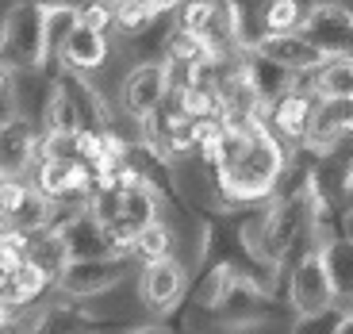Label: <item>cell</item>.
<instances>
[{
  "label": "cell",
  "instance_id": "cell-2",
  "mask_svg": "<svg viewBox=\"0 0 353 334\" xmlns=\"http://www.w3.org/2000/svg\"><path fill=\"white\" fill-rule=\"evenodd\" d=\"M0 66L12 73L46 66V4H12L0 19Z\"/></svg>",
  "mask_w": 353,
  "mask_h": 334
},
{
  "label": "cell",
  "instance_id": "cell-17",
  "mask_svg": "<svg viewBox=\"0 0 353 334\" xmlns=\"http://www.w3.org/2000/svg\"><path fill=\"white\" fill-rule=\"evenodd\" d=\"M350 135H353V97H345V100L319 97L315 112H311V127H307V146L327 154L330 146H338Z\"/></svg>",
  "mask_w": 353,
  "mask_h": 334
},
{
  "label": "cell",
  "instance_id": "cell-24",
  "mask_svg": "<svg viewBox=\"0 0 353 334\" xmlns=\"http://www.w3.org/2000/svg\"><path fill=\"white\" fill-rule=\"evenodd\" d=\"M27 265L43 269L50 281H62L65 265H70V254H65V242H62V235H58L54 227L31 235V242H27Z\"/></svg>",
  "mask_w": 353,
  "mask_h": 334
},
{
  "label": "cell",
  "instance_id": "cell-5",
  "mask_svg": "<svg viewBox=\"0 0 353 334\" xmlns=\"http://www.w3.org/2000/svg\"><path fill=\"white\" fill-rule=\"evenodd\" d=\"M284 299L292 304L296 315H319V311L334 308V288H330V281H327L319 246H311L307 254L288 269V277H284Z\"/></svg>",
  "mask_w": 353,
  "mask_h": 334
},
{
  "label": "cell",
  "instance_id": "cell-11",
  "mask_svg": "<svg viewBox=\"0 0 353 334\" xmlns=\"http://www.w3.org/2000/svg\"><path fill=\"white\" fill-rule=\"evenodd\" d=\"M185 288H188V273L176 257L158 262V265H142L139 269V299L146 311L173 315L176 304L185 299Z\"/></svg>",
  "mask_w": 353,
  "mask_h": 334
},
{
  "label": "cell",
  "instance_id": "cell-16",
  "mask_svg": "<svg viewBox=\"0 0 353 334\" xmlns=\"http://www.w3.org/2000/svg\"><path fill=\"white\" fill-rule=\"evenodd\" d=\"M239 70H242V77L250 81V88H254V97L261 100V108H273L281 97H288L292 88H296V73H288L284 66H276V62H269L261 50H242L239 54ZM265 119V115H261Z\"/></svg>",
  "mask_w": 353,
  "mask_h": 334
},
{
  "label": "cell",
  "instance_id": "cell-27",
  "mask_svg": "<svg viewBox=\"0 0 353 334\" xmlns=\"http://www.w3.org/2000/svg\"><path fill=\"white\" fill-rule=\"evenodd\" d=\"M261 19H265V39L273 35H296L307 19V4L296 0H276V4H261Z\"/></svg>",
  "mask_w": 353,
  "mask_h": 334
},
{
  "label": "cell",
  "instance_id": "cell-7",
  "mask_svg": "<svg viewBox=\"0 0 353 334\" xmlns=\"http://www.w3.org/2000/svg\"><path fill=\"white\" fill-rule=\"evenodd\" d=\"M300 35L323 58H353V12L345 4H307Z\"/></svg>",
  "mask_w": 353,
  "mask_h": 334
},
{
  "label": "cell",
  "instance_id": "cell-22",
  "mask_svg": "<svg viewBox=\"0 0 353 334\" xmlns=\"http://www.w3.org/2000/svg\"><path fill=\"white\" fill-rule=\"evenodd\" d=\"M77 31V4H46V66L50 81L62 73V46Z\"/></svg>",
  "mask_w": 353,
  "mask_h": 334
},
{
  "label": "cell",
  "instance_id": "cell-18",
  "mask_svg": "<svg viewBox=\"0 0 353 334\" xmlns=\"http://www.w3.org/2000/svg\"><path fill=\"white\" fill-rule=\"evenodd\" d=\"M319 254H323V269H327V281L334 288V304L353 308V235L338 230V235L323 238Z\"/></svg>",
  "mask_w": 353,
  "mask_h": 334
},
{
  "label": "cell",
  "instance_id": "cell-8",
  "mask_svg": "<svg viewBox=\"0 0 353 334\" xmlns=\"http://www.w3.org/2000/svg\"><path fill=\"white\" fill-rule=\"evenodd\" d=\"M315 73L296 81L288 97H281L273 108H265V127L284 142V146H303L307 142V127H311V112H315V85H311Z\"/></svg>",
  "mask_w": 353,
  "mask_h": 334
},
{
  "label": "cell",
  "instance_id": "cell-3",
  "mask_svg": "<svg viewBox=\"0 0 353 334\" xmlns=\"http://www.w3.org/2000/svg\"><path fill=\"white\" fill-rule=\"evenodd\" d=\"M276 304H281V299L269 296L265 288L242 281V277H230V281L223 284V292L215 296L208 323L219 326V331H254V326L269 323V319L276 315Z\"/></svg>",
  "mask_w": 353,
  "mask_h": 334
},
{
  "label": "cell",
  "instance_id": "cell-9",
  "mask_svg": "<svg viewBox=\"0 0 353 334\" xmlns=\"http://www.w3.org/2000/svg\"><path fill=\"white\" fill-rule=\"evenodd\" d=\"M134 269L131 254H112V257H92V262H70L58 281V292L70 299H88L100 292L115 288L127 273Z\"/></svg>",
  "mask_w": 353,
  "mask_h": 334
},
{
  "label": "cell",
  "instance_id": "cell-6",
  "mask_svg": "<svg viewBox=\"0 0 353 334\" xmlns=\"http://www.w3.org/2000/svg\"><path fill=\"white\" fill-rule=\"evenodd\" d=\"M123 166L139 177V185L154 188L161 200H169L173 208H181V211H192V200H188V196L181 193V185H176L173 161H169L158 146H150L146 139L127 142V146H123Z\"/></svg>",
  "mask_w": 353,
  "mask_h": 334
},
{
  "label": "cell",
  "instance_id": "cell-19",
  "mask_svg": "<svg viewBox=\"0 0 353 334\" xmlns=\"http://www.w3.org/2000/svg\"><path fill=\"white\" fill-rule=\"evenodd\" d=\"M54 292H58V281H50L43 269L23 262L16 269V284H12L4 308H8V315H35V311H43L50 304Z\"/></svg>",
  "mask_w": 353,
  "mask_h": 334
},
{
  "label": "cell",
  "instance_id": "cell-33",
  "mask_svg": "<svg viewBox=\"0 0 353 334\" xmlns=\"http://www.w3.org/2000/svg\"><path fill=\"white\" fill-rule=\"evenodd\" d=\"M16 269H19V265H8V262H0V304L8 299L12 284H16Z\"/></svg>",
  "mask_w": 353,
  "mask_h": 334
},
{
  "label": "cell",
  "instance_id": "cell-29",
  "mask_svg": "<svg viewBox=\"0 0 353 334\" xmlns=\"http://www.w3.org/2000/svg\"><path fill=\"white\" fill-rule=\"evenodd\" d=\"M345 311L350 308H327L319 311V315H296V323H292V334H338L345 323Z\"/></svg>",
  "mask_w": 353,
  "mask_h": 334
},
{
  "label": "cell",
  "instance_id": "cell-30",
  "mask_svg": "<svg viewBox=\"0 0 353 334\" xmlns=\"http://www.w3.org/2000/svg\"><path fill=\"white\" fill-rule=\"evenodd\" d=\"M77 27L108 35L115 31V4H77Z\"/></svg>",
  "mask_w": 353,
  "mask_h": 334
},
{
  "label": "cell",
  "instance_id": "cell-28",
  "mask_svg": "<svg viewBox=\"0 0 353 334\" xmlns=\"http://www.w3.org/2000/svg\"><path fill=\"white\" fill-rule=\"evenodd\" d=\"M169 0H161V4H146V0H131V4H115V31L127 39L142 35L146 27L154 23V19L165 12Z\"/></svg>",
  "mask_w": 353,
  "mask_h": 334
},
{
  "label": "cell",
  "instance_id": "cell-26",
  "mask_svg": "<svg viewBox=\"0 0 353 334\" xmlns=\"http://www.w3.org/2000/svg\"><path fill=\"white\" fill-rule=\"evenodd\" d=\"M43 135H81L77 112H73L70 97L54 81H50V92H46V104H43Z\"/></svg>",
  "mask_w": 353,
  "mask_h": 334
},
{
  "label": "cell",
  "instance_id": "cell-32",
  "mask_svg": "<svg viewBox=\"0 0 353 334\" xmlns=\"http://www.w3.org/2000/svg\"><path fill=\"white\" fill-rule=\"evenodd\" d=\"M16 119V73L0 66V127Z\"/></svg>",
  "mask_w": 353,
  "mask_h": 334
},
{
  "label": "cell",
  "instance_id": "cell-21",
  "mask_svg": "<svg viewBox=\"0 0 353 334\" xmlns=\"http://www.w3.org/2000/svg\"><path fill=\"white\" fill-rule=\"evenodd\" d=\"M108 54H112L108 35H97V31L77 27L62 46V70H73V73H81V77H88V73H97L100 66L108 62Z\"/></svg>",
  "mask_w": 353,
  "mask_h": 334
},
{
  "label": "cell",
  "instance_id": "cell-38",
  "mask_svg": "<svg viewBox=\"0 0 353 334\" xmlns=\"http://www.w3.org/2000/svg\"><path fill=\"white\" fill-rule=\"evenodd\" d=\"M345 8H350V12H353V4H345Z\"/></svg>",
  "mask_w": 353,
  "mask_h": 334
},
{
  "label": "cell",
  "instance_id": "cell-31",
  "mask_svg": "<svg viewBox=\"0 0 353 334\" xmlns=\"http://www.w3.org/2000/svg\"><path fill=\"white\" fill-rule=\"evenodd\" d=\"M27 242H31V235L8 227V223H0V262L23 265V262H27Z\"/></svg>",
  "mask_w": 353,
  "mask_h": 334
},
{
  "label": "cell",
  "instance_id": "cell-10",
  "mask_svg": "<svg viewBox=\"0 0 353 334\" xmlns=\"http://www.w3.org/2000/svg\"><path fill=\"white\" fill-rule=\"evenodd\" d=\"M54 230L62 235L70 262H92V257H112V254H119V246L112 242L108 227H100V223L88 215V208L58 211V215H54Z\"/></svg>",
  "mask_w": 353,
  "mask_h": 334
},
{
  "label": "cell",
  "instance_id": "cell-20",
  "mask_svg": "<svg viewBox=\"0 0 353 334\" xmlns=\"http://www.w3.org/2000/svg\"><path fill=\"white\" fill-rule=\"evenodd\" d=\"M257 50H261L269 62H276V66H284L288 73H296V77H307V73H315L319 66L327 62V58H323V54H319L315 46L300 35V31H296V35H273V39H265Z\"/></svg>",
  "mask_w": 353,
  "mask_h": 334
},
{
  "label": "cell",
  "instance_id": "cell-4",
  "mask_svg": "<svg viewBox=\"0 0 353 334\" xmlns=\"http://www.w3.org/2000/svg\"><path fill=\"white\" fill-rule=\"evenodd\" d=\"M127 331L131 326L123 319L88 311L77 299H50L43 311L31 315V326H27V334H127Z\"/></svg>",
  "mask_w": 353,
  "mask_h": 334
},
{
  "label": "cell",
  "instance_id": "cell-37",
  "mask_svg": "<svg viewBox=\"0 0 353 334\" xmlns=\"http://www.w3.org/2000/svg\"><path fill=\"white\" fill-rule=\"evenodd\" d=\"M4 319H8V308H4V304H0V323H4Z\"/></svg>",
  "mask_w": 353,
  "mask_h": 334
},
{
  "label": "cell",
  "instance_id": "cell-25",
  "mask_svg": "<svg viewBox=\"0 0 353 334\" xmlns=\"http://www.w3.org/2000/svg\"><path fill=\"white\" fill-rule=\"evenodd\" d=\"M315 97H330V100H345L353 97V58H327L311 77Z\"/></svg>",
  "mask_w": 353,
  "mask_h": 334
},
{
  "label": "cell",
  "instance_id": "cell-15",
  "mask_svg": "<svg viewBox=\"0 0 353 334\" xmlns=\"http://www.w3.org/2000/svg\"><path fill=\"white\" fill-rule=\"evenodd\" d=\"M158 219H161V196L154 193V188H146V185L127 188L123 208H119V219H115V227H112V242L119 246V254H127L131 238L142 235L146 227H154Z\"/></svg>",
  "mask_w": 353,
  "mask_h": 334
},
{
  "label": "cell",
  "instance_id": "cell-36",
  "mask_svg": "<svg viewBox=\"0 0 353 334\" xmlns=\"http://www.w3.org/2000/svg\"><path fill=\"white\" fill-rule=\"evenodd\" d=\"M338 334H353V308L345 311V323H342V331H338Z\"/></svg>",
  "mask_w": 353,
  "mask_h": 334
},
{
  "label": "cell",
  "instance_id": "cell-14",
  "mask_svg": "<svg viewBox=\"0 0 353 334\" xmlns=\"http://www.w3.org/2000/svg\"><path fill=\"white\" fill-rule=\"evenodd\" d=\"M123 108L134 115V119H150L158 112V104L165 100L169 92V70L165 62H146V66H134L131 73L123 77Z\"/></svg>",
  "mask_w": 353,
  "mask_h": 334
},
{
  "label": "cell",
  "instance_id": "cell-13",
  "mask_svg": "<svg viewBox=\"0 0 353 334\" xmlns=\"http://www.w3.org/2000/svg\"><path fill=\"white\" fill-rule=\"evenodd\" d=\"M54 85L70 97L73 112H77V124H81V135H108V131H115L112 127V108L104 104L100 88L92 85L88 77H81V73H73V70H62L58 77H54Z\"/></svg>",
  "mask_w": 353,
  "mask_h": 334
},
{
  "label": "cell",
  "instance_id": "cell-12",
  "mask_svg": "<svg viewBox=\"0 0 353 334\" xmlns=\"http://www.w3.org/2000/svg\"><path fill=\"white\" fill-rule=\"evenodd\" d=\"M39 142H43V127L23 115L0 127V181H27L39 161Z\"/></svg>",
  "mask_w": 353,
  "mask_h": 334
},
{
  "label": "cell",
  "instance_id": "cell-35",
  "mask_svg": "<svg viewBox=\"0 0 353 334\" xmlns=\"http://www.w3.org/2000/svg\"><path fill=\"white\" fill-rule=\"evenodd\" d=\"M127 334H173V326H169L165 319H154V323H139V326H131Z\"/></svg>",
  "mask_w": 353,
  "mask_h": 334
},
{
  "label": "cell",
  "instance_id": "cell-23",
  "mask_svg": "<svg viewBox=\"0 0 353 334\" xmlns=\"http://www.w3.org/2000/svg\"><path fill=\"white\" fill-rule=\"evenodd\" d=\"M173 250H176V235H173V227H169L165 219H158L154 227H146L142 235H134V238H131L127 254H131V262L142 269V265L169 262V257H173Z\"/></svg>",
  "mask_w": 353,
  "mask_h": 334
},
{
  "label": "cell",
  "instance_id": "cell-34",
  "mask_svg": "<svg viewBox=\"0 0 353 334\" xmlns=\"http://www.w3.org/2000/svg\"><path fill=\"white\" fill-rule=\"evenodd\" d=\"M27 326H31V315H8L0 323V334H27Z\"/></svg>",
  "mask_w": 353,
  "mask_h": 334
},
{
  "label": "cell",
  "instance_id": "cell-1",
  "mask_svg": "<svg viewBox=\"0 0 353 334\" xmlns=\"http://www.w3.org/2000/svg\"><path fill=\"white\" fill-rule=\"evenodd\" d=\"M284 161H288V146L265 127V119L250 124L242 150L215 177H208V185H212V208L234 211V208L269 204L276 181H281Z\"/></svg>",
  "mask_w": 353,
  "mask_h": 334
}]
</instances>
